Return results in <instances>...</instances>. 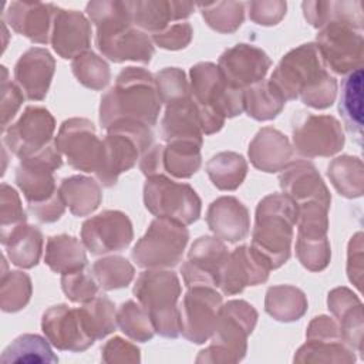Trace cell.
<instances>
[{
    "mask_svg": "<svg viewBox=\"0 0 364 364\" xmlns=\"http://www.w3.org/2000/svg\"><path fill=\"white\" fill-rule=\"evenodd\" d=\"M270 81L286 101L300 98L303 104L316 109L331 107L337 97V81L314 43L301 44L284 54Z\"/></svg>",
    "mask_w": 364,
    "mask_h": 364,
    "instance_id": "1",
    "label": "cell"
},
{
    "mask_svg": "<svg viewBox=\"0 0 364 364\" xmlns=\"http://www.w3.org/2000/svg\"><path fill=\"white\" fill-rule=\"evenodd\" d=\"M87 16L95 26V46L112 63L135 61L148 64L155 53L152 38L134 26L125 1L94 0Z\"/></svg>",
    "mask_w": 364,
    "mask_h": 364,
    "instance_id": "2",
    "label": "cell"
},
{
    "mask_svg": "<svg viewBox=\"0 0 364 364\" xmlns=\"http://www.w3.org/2000/svg\"><path fill=\"white\" fill-rule=\"evenodd\" d=\"M162 102L154 75L141 67H125L117 75L100 102V124L104 129L117 121H138L148 127L156 124Z\"/></svg>",
    "mask_w": 364,
    "mask_h": 364,
    "instance_id": "3",
    "label": "cell"
},
{
    "mask_svg": "<svg viewBox=\"0 0 364 364\" xmlns=\"http://www.w3.org/2000/svg\"><path fill=\"white\" fill-rule=\"evenodd\" d=\"M61 164L63 155L53 142L40 152L20 159L16 168V183L23 192L28 210L41 223L57 222L65 210L54 179V171Z\"/></svg>",
    "mask_w": 364,
    "mask_h": 364,
    "instance_id": "4",
    "label": "cell"
},
{
    "mask_svg": "<svg viewBox=\"0 0 364 364\" xmlns=\"http://www.w3.org/2000/svg\"><path fill=\"white\" fill-rule=\"evenodd\" d=\"M296 222L297 205L284 193H270L257 203L250 247L270 270L289 260Z\"/></svg>",
    "mask_w": 364,
    "mask_h": 364,
    "instance_id": "5",
    "label": "cell"
},
{
    "mask_svg": "<svg viewBox=\"0 0 364 364\" xmlns=\"http://www.w3.org/2000/svg\"><path fill=\"white\" fill-rule=\"evenodd\" d=\"M191 94L198 109L203 135L219 132L226 118L243 112V90L232 85L220 73L218 64L202 61L191 71Z\"/></svg>",
    "mask_w": 364,
    "mask_h": 364,
    "instance_id": "6",
    "label": "cell"
},
{
    "mask_svg": "<svg viewBox=\"0 0 364 364\" xmlns=\"http://www.w3.org/2000/svg\"><path fill=\"white\" fill-rule=\"evenodd\" d=\"M105 131L100 164L94 175L102 186L111 188L119 175L134 168L152 146L154 134L148 125L129 119L117 121Z\"/></svg>",
    "mask_w": 364,
    "mask_h": 364,
    "instance_id": "7",
    "label": "cell"
},
{
    "mask_svg": "<svg viewBox=\"0 0 364 364\" xmlns=\"http://www.w3.org/2000/svg\"><path fill=\"white\" fill-rule=\"evenodd\" d=\"M132 293L148 313L156 334L166 338H176L181 334L178 309L181 282L176 273L148 269L138 276Z\"/></svg>",
    "mask_w": 364,
    "mask_h": 364,
    "instance_id": "8",
    "label": "cell"
},
{
    "mask_svg": "<svg viewBox=\"0 0 364 364\" xmlns=\"http://www.w3.org/2000/svg\"><path fill=\"white\" fill-rule=\"evenodd\" d=\"M257 321L256 309L245 300H229L222 304L212 343L199 351L196 363H237L247 350V337L252 334Z\"/></svg>",
    "mask_w": 364,
    "mask_h": 364,
    "instance_id": "9",
    "label": "cell"
},
{
    "mask_svg": "<svg viewBox=\"0 0 364 364\" xmlns=\"http://www.w3.org/2000/svg\"><path fill=\"white\" fill-rule=\"evenodd\" d=\"M188 240L185 225L156 218L134 246L131 257L142 269H169L181 262Z\"/></svg>",
    "mask_w": 364,
    "mask_h": 364,
    "instance_id": "10",
    "label": "cell"
},
{
    "mask_svg": "<svg viewBox=\"0 0 364 364\" xmlns=\"http://www.w3.org/2000/svg\"><path fill=\"white\" fill-rule=\"evenodd\" d=\"M144 203L154 216L185 226L195 223L202 212V202L196 191L188 183L172 181L166 175L146 178Z\"/></svg>",
    "mask_w": 364,
    "mask_h": 364,
    "instance_id": "11",
    "label": "cell"
},
{
    "mask_svg": "<svg viewBox=\"0 0 364 364\" xmlns=\"http://www.w3.org/2000/svg\"><path fill=\"white\" fill-rule=\"evenodd\" d=\"M314 44L327 70L348 74L363 68V30L344 21H331L318 30Z\"/></svg>",
    "mask_w": 364,
    "mask_h": 364,
    "instance_id": "12",
    "label": "cell"
},
{
    "mask_svg": "<svg viewBox=\"0 0 364 364\" xmlns=\"http://www.w3.org/2000/svg\"><path fill=\"white\" fill-rule=\"evenodd\" d=\"M293 149L304 158L331 156L341 151L344 132L338 119L331 115L297 112L291 124Z\"/></svg>",
    "mask_w": 364,
    "mask_h": 364,
    "instance_id": "13",
    "label": "cell"
},
{
    "mask_svg": "<svg viewBox=\"0 0 364 364\" xmlns=\"http://www.w3.org/2000/svg\"><path fill=\"white\" fill-rule=\"evenodd\" d=\"M220 307L222 294L215 287H188L179 306V333L195 344H203L213 334Z\"/></svg>",
    "mask_w": 364,
    "mask_h": 364,
    "instance_id": "14",
    "label": "cell"
},
{
    "mask_svg": "<svg viewBox=\"0 0 364 364\" xmlns=\"http://www.w3.org/2000/svg\"><path fill=\"white\" fill-rule=\"evenodd\" d=\"M55 119L51 112L38 105H28L20 118L3 132V142L20 159L28 158L53 144Z\"/></svg>",
    "mask_w": 364,
    "mask_h": 364,
    "instance_id": "15",
    "label": "cell"
},
{
    "mask_svg": "<svg viewBox=\"0 0 364 364\" xmlns=\"http://www.w3.org/2000/svg\"><path fill=\"white\" fill-rule=\"evenodd\" d=\"M54 142L70 166L87 173H95L100 164L102 141L98 138L95 127L90 119H65Z\"/></svg>",
    "mask_w": 364,
    "mask_h": 364,
    "instance_id": "16",
    "label": "cell"
},
{
    "mask_svg": "<svg viewBox=\"0 0 364 364\" xmlns=\"http://www.w3.org/2000/svg\"><path fill=\"white\" fill-rule=\"evenodd\" d=\"M294 363H354L355 354L343 340L337 323L328 316L314 317L306 331V343L297 350Z\"/></svg>",
    "mask_w": 364,
    "mask_h": 364,
    "instance_id": "17",
    "label": "cell"
},
{
    "mask_svg": "<svg viewBox=\"0 0 364 364\" xmlns=\"http://www.w3.org/2000/svg\"><path fill=\"white\" fill-rule=\"evenodd\" d=\"M134 239L132 223L121 210H104L81 226V242L91 255H108L127 249Z\"/></svg>",
    "mask_w": 364,
    "mask_h": 364,
    "instance_id": "18",
    "label": "cell"
},
{
    "mask_svg": "<svg viewBox=\"0 0 364 364\" xmlns=\"http://www.w3.org/2000/svg\"><path fill=\"white\" fill-rule=\"evenodd\" d=\"M41 330L50 344L61 351L81 353L95 343L87 330L80 307L51 306L43 313Z\"/></svg>",
    "mask_w": 364,
    "mask_h": 364,
    "instance_id": "19",
    "label": "cell"
},
{
    "mask_svg": "<svg viewBox=\"0 0 364 364\" xmlns=\"http://www.w3.org/2000/svg\"><path fill=\"white\" fill-rule=\"evenodd\" d=\"M228 255L226 245L216 236L198 237L188 252V260L181 266L186 287L208 286L216 289Z\"/></svg>",
    "mask_w": 364,
    "mask_h": 364,
    "instance_id": "20",
    "label": "cell"
},
{
    "mask_svg": "<svg viewBox=\"0 0 364 364\" xmlns=\"http://www.w3.org/2000/svg\"><path fill=\"white\" fill-rule=\"evenodd\" d=\"M218 67L232 85L246 90L264 80L272 67V60L262 48L239 43L220 54Z\"/></svg>",
    "mask_w": 364,
    "mask_h": 364,
    "instance_id": "21",
    "label": "cell"
},
{
    "mask_svg": "<svg viewBox=\"0 0 364 364\" xmlns=\"http://www.w3.org/2000/svg\"><path fill=\"white\" fill-rule=\"evenodd\" d=\"M270 267L250 246L229 252L219 274L218 287L226 296L242 293L247 286H257L269 279Z\"/></svg>",
    "mask_w": 364,
    "mask_h": 364,
    "instance_id": "22",
    "label": "cell"
},
{
    "mask_svg": "<svg viewBox=\"0 0 364 364\" xmlns=\"http://www.w3.org/2000/svg\"><path fill=\"white\" fill-rule=\"evenodd\" d=\"M50 43L61 58H71L90 51L91 24L85 14L77 10L55 7Z\"/></svg>",
    "mask_w": 364,
    "mask_h": 364,
    "instance_id": "23",
    "label": "cell"
},
{
    "mask_svg": "<svg viewBox=\"0 0 364 364\" xmlns=\"http://www.w3.org/2000/svg\"><path fill=\"white\" fill-rule=\"evenodd\" d=\"M54 71L55 60L50 51L43 47H31L17 60L14 80L27 100L41 101L48 92Z\"/></svg>",
    "mask_w": 364,
    "mask_h": 364,
    "instance_id": "24",
    "label": "cell"
},
{
    "mask_svg": "<svg viewBox=\"0 0 364 364\" xmlns=\"http://www.w3.org/2000/svg\"><path fill=\"white\" fill-rule=\"evenodd\" d=\"M55 7L41 1H11L4 11V20L16 33L27 37L31 43L47 44L51 37Z\"/></svg>",
    "mask_w": 364,
    "mask_h": 364,
    "instance_id": "25",
    "label": "cell"
},
{
    "mask_svg": "<svg viewBox=\"0 0 364 364\" xmlns=\"http://www.w3.org/2000/svg\"><path fill=\"white\" fill-rule=\"evenodd\" d=\"M125 3L134 26L151 36L166 28L171 21L188 18L196 6L191 1L176 0H131Z\"/></svg>",
    "mask_w": 364,
    "mask_h": 364,
    "instance_id": "26",
    "label": "cell"
},
{
    "mask_svg": "<svg viewBox=\"0 0 364 364\" xmlns=\"http://www.w3.org/2000/svg\"><path fill=\"white\" fill-rule=\"evenodd\" d=\"M206 223L218 239L229 243L246 239L250 230L249 210L235 196L215 199L208 208Z\"/></svg>",
    "mask_w": 364,
    "mask_h": 364,
    "instance_id": "27",
    "label": "cell"
},
{
    "mask_svg": "<svg viewBox=\"0 0 364 364\" xmlns=\"http://www.w3.org/2000/svg\"><path fill=\"white\" fill-rule=\"evenodd\" d=\"M247 154L250 164L267 173L282 172L294 162V149L289 138L272 127L257 131L249 144Z\"/></svg>",
    "mask_w": 364,
    "mask_h": 364,
    "instance_id": "28",
    "label": "cell"
},
{
    "mask_svg": "<svg viewBox=\"0 0 364 364\" xmlns=\"http://www.w3.org/2000/svg\"><path fill=\"white\" fill-rule=\"evenodd\" d=\"M282 192L296 205L317 200L331 205V195L316 166L307 161H294L279 176Z\"/></svg>",
    "mask_w": 364,
    "mask_h": 364,
    "instance_id": "29",
    "label": "cell"
},
{
    "mask_svg": "<svg viewBox=\"0 0 364 364\" xmlns=\"http://www.w3.org/2000/svg\"><path fill=\"white\" fill-rule=\"evenodd\" d=\"M327 306L337 318L346 344L357 353L363 351V303L347 287H336L327 296Z\"/></svg>",
    "mask_w": 364,
    "mask_h": 364,
    "instance_id": "30",
    "label": "cell"
},
{
    "mask_svg": "<svg viewBox=\"0 0 364 364\" xmlns=\"http://www.w3.org/2000/svg\"><path fill=\"white\" fill-rule=\"evenodd\" d=\"M161 136L165 142H203V132L192 95L166 105L164 118L161 121Z\"/></svg>",
    "mask_w": 364,
    "mask_h": 364,
    "instance_id": "31",
    "label": "cell"
},
{
    "mask_svg": "<svg viewBox=\"0 0 364 364\" xmlns=\"http://www.w3.org/2000/svg\"><path fill=\"white\" fill-rule=\"evenodd\" d=\"M9 260L21 269L37 266L43 253V233L37 226L21 223L10 232L0 235Z\"/></svg>",
    "mask_w": 364,
    "mask_h": 364,
    "instance_id": "32",
    "label": "cell"
},
{
    "mask_svg": "<svg viewBox=\"0 0 364 364\" xmlns=\"http://www.w3.org/2000/svg\"><path fill=\"white\" fill-rule=\"evenodd\" d=\"M303 14L314 28H323L331 21H344L363 30V7L360 0L353 1H303Z\"/></svg>",
    "mask_w": 364,
    "mask_h": 364,
    "instance_id": "33",
    "label": "cell"
},
{
    "mask_svg": "<svg viewBox=\"0 0 364 364\" xmlns=\"http://www.w3.org/2000/svg\"><path fill=\"white\" fill-rule=\"evenodd\" d=\"M338 112L358 146L363 145V68L348 73L341 81Z\"/></svg>",
    "mask_w": 364,
    "mask_h": 364,
    "instance_id": "34",
    "label": "cell"
},
{
    "mask_svg": "<svg viewBox=\"0 0 364 364\" xmlns=\"http://www.w3.org/2000/svg\"><path fill=\"white\" fill-rule=\"evenodd\" d=\"M65 206L74 216H88L98 209L102 200L100 183L84 175L64 178L58 186Z\"/></svg>",
    "mask_w": 364,
    "mask_h": 364,
    "instance_id": "35",
    "label": "cell"
},
{
    "mask_svg": "<svg viewBox=\"0 0 364 364\" xmlns=\"http://www.w3.org/2000/svg\"><path fill=\"white\" fill-rule=\"evenodd\" d=\"M46 264L60 274L71 273L87 266L85 246L70 235L50 236L46 245Z\"/></svg>",
    "mask_w": 364,
    "mask_h": 364,
    "instance_id": "36",
    "label": "cell"
},
{
    "mask_svg": "<svg viewBox=\"0 0 364 364\" xmlns=\"http://www.w3.org/2000/svg\"><path fill=\"white\" fill-rule=\"evenodd\" d=\"M202 144L195 141H171L162 148L164 175L188 179L195 175L202 164Z\"/></svg>",
    "mask_w": 364,
    "mask_h": 364,
    "instance_id": "37",
    "label": "cell"
},
{
    "mask_svg": "<svg viewBox=\"0 0 364 364\" xmlns=\"http://www.w3.org/2000/svg\"><path fill=\"white\" fill-rule=\"evenodd\" d=\"M264 310L277 321H296L307 311V297L299 287L290 284L272 286L266 291Z\"/></svg>",
    "mask_w": 364,
    "mask_h": 364,
    "instance_id": "38",
    "label": "cell"
},
{
    "mask_svg": "<svg viewBox=\"0 0 364 364\" xmlns=\"http://www.w3.org/2000/svg\"><path fill=\"white\" fill-rule=\"evenodd\" d=\"M286 100L270 80H263L243 90V111L256 121H270L284 108Z\"/></svg>",
    "mask_w": 364,
    "mask_h": 364,
    "instance_id": "39",
    "label": "cell"
},
{
    "mask_svg": "<svg viewBox=\"0 0 364 364\" xmlns=\"http://www.w3.org/2000/svg\"><path fill=\"white\" fill-rule=\"evenodd\" d=\"M206 173L218 189L235 191L243 183L247 175V162L237 152L223 151L206 162Z\"/></svg>",
    "mask_w": 364,
    "mask_h": 364,
    "instance_id": "40",
    "label": "cell"
},
{
    "mask_svg": "<svg viewBox=\"0 0 364 364\" xmlns=\"http://www.w3.org/2000/svg\"><path fill=\"white\" fill-rule=\"evenodd\" d=\"M327 176L344 198H360L364 192V166L357 156L341 155L333 159L327 168Z\"/></svg>",
    "mask_w": 364,
    "mask_h": 364,
    "instance_id": "41",
    "label": "cell"
},
{
    "mask_svg": "<svg viewBox=\"0 0 364 364\" xmlns=\"http://www.w3.org/2000/svg\"><path fill=\"white\" fill-rule=\"evenodd\" d=\"M47 338L38 334H23L13 340L1 354V363H57Z\"/></svg>",
    "mask_w": 364,
    "mask_h": 364,
    "instance_id": "42",
    "label": "cell"
},
{
    "mask_svg": "<svg viewBox=\"0 0 364 364\" xmlns=\"http://www.w3.org/2000/svg\"><path fill=\"white\" fill-rule=\"evenodd\" d=\"M3 260V272L0 280V307L4 313H16L27 306L30 301L33 286L27 273L20 270H7L6 257Z\"/></svg>",
    "mask_w": 364,
    "mask_h": 364,
    "instance_id": "43",
    "label": "cell"
},
{
    "mask_svg": "<svg viewBox=\"0 0 364 364\" xmlns=\"http://www.w3.org/2000/svg\"><path fill=\"white\" fill-rule=\"evenodd\" d=\"M206 24L222 34L235 33L245 18V3L240 1H215L198 3Z\"/></svg>",
    "mask_w": 364,
    "mask_h": 364,
    "instance_id": "44",
    "label": "cell"
},
{
    "mask_svg": "<svg viewBox=\"0 0 364 364\" xmlns=\"http://www.w3.org/2000/svg\"><path fill=\"white\" fill-rule=\"evenodd\" d=\"M80 310L87 330L95 341L111 334L118 326L115 306L107 296H95Z\"/></svg>",
    "mask_w": 364,
    "mask_h": 364,
    "instance_id": "45",
    "label": "cell"
},
{
    "mask_svg": "<svg viewBox=\"0 0 364 364\" xmlns=\"http://www.w3.org/2000/svg\"><path fill=\"white\" fill-rule=\"evenodd\" d=\"M91 272L102 290L127 287L135 274L134 266L122 256H105L94 262Z\"/></svg>",
    "mask_w": 364,
    "mask_h": 364,
    "instance_id": "46",
    "label": "cell"
},
{
    "mask_svg": "<svg viewBox=\"0 0 364 364\" xmlns=\"http://www.w3.org/2000/svg\"><path fill=\"white\" fill-rule=\"evenodd\" d=\"M71 70L77 81L94 91L105 88L111 80L109 65L92 51H85L71 61Z\"/></svg>",
    "mask_w": 364,
    "mask_h": 364,
    "instance_id": "47",
    "label": "cell"
},
{
    "mask_svg": "<svg viewBox=\"0 0 364 364\" xmlns=\"http://www.w3.org/2000/svg\"><path fill=\"white\" fill-rule=\"evenodd\" d=\"M117 324L134 341L145 343L155 334L154 324L144 307L134 300L122 303L117 311Z\"/></svg>",
    "mask_w": 364,
    "mask_h": 364,
    "instance_id": "48",
    "label": "cell"
},
{
    "mask_svg": "<svg viewBox=\"0 0 364 364\" xmlns=\"http://www.w3.org/2000/svg\"><path fill=\"white\" fill-rule=\"evenodd\" d=\"M154 78L159 100L165 105L192 95L189 81L185 73L178 67L162 68L154 75Z\"/></svg>",
    "mask_w": 364,
    "mask_h": 364,
    "instance_id": "49",
    "label": "cell"
},
{
    "mask_svg": "<svg viewBox=\"0 0 364 364\" xmlns=\"http://www.w3.org/2000/svg\"><path fill=\"white\" fill-rule=\"evenodd\" d=\"M98 283L91 269L82 267L80 270L61 274V289L68 300L73 303H88L98 291Z\"/></svg>",
    "mask_w": 364,
    "mask_h": 364,
    "instance_id": "50",
    "label": "cell"
},
{
    "mask_svg": "<svg viewBox=\"0 0 364 364\" xmlns=\"http://www.w3.org/2000/svg\"><path fill=\"white\" fill-rule=\"evenodd\" d=\"M296 256L303 267L310 272L324 270L331 259L330 242L324 239H297Z\"/></svg>",
    "mask_w": 364,
    "mask_h": 364,
    "instance_id": "51",
    "label": "cell"
},
{
    "mask_svg": "<svg viewBox=\"0 0 364 364\" xmlns=\"http://www.w3.org/2000/svg\"><path fill=\"white\" fill-rule=\"evenodd\" d=\"M27 215L23 209L21 199L14 188L1 183L0 188V235H4L16 226L26 223Z\"/></svg>",
    "mask_w": 364,
    "mask_h": 364,
    "instance_id": "52",
    "label": "cell"
},
{
    "mask_svg": "<svg viewBox=\"0 0 364 364\" xmlns=\"http://www.w3.org/2000/svg\"><path fill=\"white\" fill-rule=\"evenodd\" d=\"M1 128L4 131L24 101V94L16 82L9 80V73L4 65H1Z\"/></svg>",
    "mask_w": 364,
    "mask_h": 364,
    "instance_id": "53",
    "label": "cell"
},
{
    "mask_svg": "<svg viewBox=\"0 0 364 364\" xmlns=\"http://www.w3.org/2000/svg\"><path fill=\"white\" fill-rule=\"evenodd\" d=\"M192 36H193L192 26L188 21H183V23L169 24L162 31L152 34L151 38L155 46L164 50L175 51V50L186 48L192 41Z\"/></svg>",
    "mask_w": 364,
    "mask_h": 364,
    "instance_id": "54",
    "label": "cell"
},
{
    "mask_svg": "<svg viewBox=\"0 0 364 364\" xmlns=\"http://www.w3.org/2000/svg\"><path fill=\"white\" fill-rule=\"evenodd\" d=\"M249 18L259 26H276L286 16L287 4L283 0H259L246 3Z\"/></svg>",
    "mask_w": 364,
    "mask_h": 364,
    "instance_id": "55",
    "label": "cell"
},
{
    "mask_svg": "<svg viewBox=\"0 0 364 364\" xmlns=\"http://www.w3.org/2000/svg\"><path fill=\"white\" fill-rule=\"evenodd\" d=\"M101 358L104 363H138L139 348L121 337L108 340L101 348Z\"/></svg>",
    "mask_w": 364,
    "mask_h": 364,
    "instance_id": "56",
    "label": "cell"
},
{
    "mask_svg": "<svg viewBox=\"0 0 364 364\" xmlns=\"http://www.w3.org/2000/svg\"><path fill=\"white\" fill-rule=\"evenodd\" d=\"M347 274L350 282L358 290H361V279H363V233L361 232H357L348 242Z\"/></svg>",
    "mask_w": 364,
    "mask_h": 364,
    "instance_id": "57",
    "label": "cell"
},
{
    "mask_svg": "<svg viewBox=\"0 0 364 364\" xmlns=\"http://www.w3.org/2000/svg\"><path fill=\"white\" fill-rule=\"evenodd\" d=\"M162 148L164 145H152L139 159V169L146 178L164 175Z\"/></svg>",
    "mask_w": 364,
    "mask_h": 364,
    "instance_id": "58",
    "label": "cell"
}]
</instances>
